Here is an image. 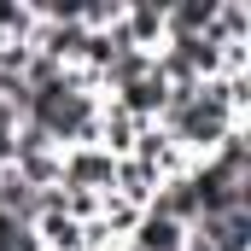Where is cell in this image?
<instances>
[{
    "label": "cell",
    "mask_w": 251,
    "mask_h": 251,
    "mask_svg": "<svg viewBox=\"0 0 251 251\" xmlns=\"http://www.w3.org/2000/svg\"><path fill=\"white\" fill-rule=\"evenodd\" d=\"M134 222H140V204H128V199H117V193H105V199H100V228H105L117 246L134 234Z\"/></svg>",
    "instance_id": "5b68a950"
},
{
    "label": "cell",
    "mask_w": 251,
    "mask_h": 251,
    "mask_svg": "<svg viewBox=\"0 0 251 251\" xmlns=\"http://www.w3.org/2000/svg\"><path fill=\"white\" fill-rule=\"evenodd\" d=\"M111 251H123V246H111Z\"/></svg>",
    "instance_id": "8992f818"
},
{
    "label": "cell",
    "mask_w": 251,
    "mask_h": 251,
    "mask_svg": "<svg viewBox=\"0 0 251 251\" xmlns=\"http://www.w3.org/2000/svg\"><path fill=\"white\" fill-rule=\"evenodd\" d=\"M222 0H176L164 6V35H210Z\"/></svg>",
    "instance_id": "277c9868"
},
{
    "label": "cell",
    "mask_w": 251,
    "mask_h": 251,
    "mask_svg": "<svg viewBox=\"0 0 251 251\" xmlns=\"http://www.w3.org/2000/svg\"><path fill=\"white\" fill-rule=\"evenodd\" d=\"M158 64V59H152ZM117 111H128L134 123H158V111H164V100H170V82L158 76V70H146V76H134L128 88H117V94H105Z\"/></svg>",
    "instance_id": "7a4b0ae2"
},
{
    "label": "cell",
    "mask_w": 251,
    "mask_h": 251,
    "mask_svg": "<svg viewBox=\"0 0 251 251\" xmlns=\"http://www.w3.org/2000/svg\"><path fill=\"white\" fill-rule=\"evenodd\" d=\"M187 246V228L176 216H158V210H140L134 234L123 240V251H181Z\"/></svg>",
    "instance_id": "3957f363"
},
{
    "label": "cell",
    "mask_w": 251,
    "mask_h": 251,
    "mask_svg": "<svg viewBox=\"0 0 251 251\" xmlns=\"http://www.w3.org/2000/svg\"><path fill=\"white\" fill-rule=\"evenodd\" d=\"M117 181V158L111 152H100V146H70L59 152V187H82V193H111Z\"/></svg>",
    "instance_id": "6da1fadb"
}]
</instances>
